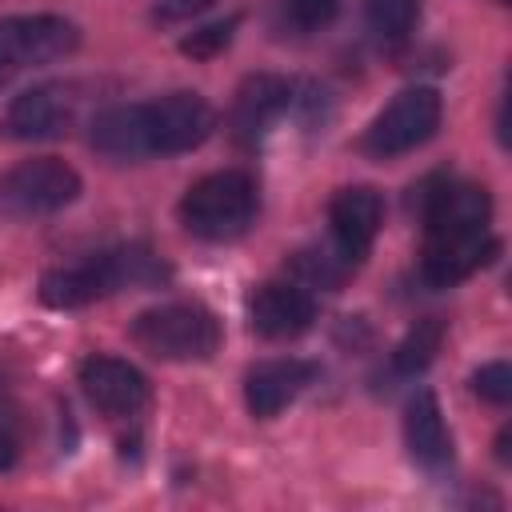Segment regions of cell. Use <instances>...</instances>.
<instances>
[{
	"label": "cell",
	"mask_w": 512,
	"mask_h": 512,
	"mask_svg": "<svg viewBox=\"0 0 512 512\" xmlns=\"http://www.w3.org/2000/svg\"><path fill=\"white\" fill-rule=\"evenodd\" d=\"M12 460H16V440H12V432L0 424V472L12 468Z\"/></svg>",
	"instance_id": "obj_25"
},
{
	"label": "cell",
	"mask_w": 512,
	"mask_h": 512,
	"mask_svg": "<svg viewBox=\"0 0 512 512\" xmlns=\"http://www.w3.org/2000/svg\"><path fill=\"white\" fill-rule=\"evenodd\" d=\"M436 128H440V92L416 84V88L396 92L384 104V112L368 124L360 144L368 156L388 160V156H404V152L420 148Z\"/></svg>",
	"instance_id": "obj_5"
},
{
	"label": "cell",
	"mask_w": 512,
	"mask_h": 512,
	"mask_svg": "<svg viewBox=\"0 0 512 512\" xmlns=\"http://www.w3.org/2000/svg\"><path fill=\"white\" fill-rule=\"evenodd\" d=\"M212 0H164L160 4V16L164 20H172V16H188V12H200V8H208Z\"/></svg>",
	"instance_id": "obj_24"
},
{
	"label": "cell",
	"mask_w": 512,
	"mask_h": 512,
	"mask_svg": "<svg viewBox=\"0 0 512 512\" xmlns=\"http://www.w3.org/2000/svg\"><path fill=\"white\" fill-rule=\"evenodd\" d=\"M92 148L108 160H144L152 156L148 152V136H144V112L140 104H116V108H104L96 120H92Z\"/></svg>",
	"instance_id": "obj_17"
},
{
	"label": "cell",
	"mask_w": 512,
	"mask_h": 512,
	"mask_svg": "<svg viewBox=\"0 0 512 512\" xmlns=\"http://www.w3.org/2000/svg\"><path fill=\"white\" fill-rule=\"evenodd\" d=\"M172 276V268L144 244H120L108 252H96L80 264H64L44 272L40 300L48 308H80L120 288H156Z\"/></svg>",
	"instance_id": "obj_1"
},
{
	"label": "cell",
	"mask_w": 512,
	"mask_h": 512,
	"mask_svg": "<svg viewBox=\"0 0 512 512\" xmlns=\"http://www.w3.org/2000/svg\"><path fill=\"white\" fill-rule=\"evenodd\" d=\"M80 388L104 416H136L148 404V380L120 356H88L80 364Z\"/></svg>",
	"instance_id": "obj_11"
},
{
	"label": "cell",
	"mask_w": 512,
	"mask_h": 512,
	"mask_svg": "<svg viewBox=\"0 0 512 512\" xmlns=\"http://www.w3.org/2000/svg\"><path fill=\"white\" fill-rule=\"evenodd\" d=\"M316 380V364L312 360H296V356H280V360H264L244 376V400L248 412L256 420H272L276 412H284L308 384Z\"/></svg>",
	"instance_id": "obj_14"
},
{
	"label": "cell",
	"mask_w": 512,
	"mask_h": 512,
	"mask_svg": "<svg viewBox=\"0 0 512 512\" xmlns=\"http://www.w3.org/2000/svg\"><path fill=\"white\" fill-rule=\"evenodd\" d=\"M260 208L256 180L240 168L200 176L180 200V224L200 240H236L252 228Z\"/></svg>",
	"instance_id": "obj_2"
},
{
	"label": "cell",
	"mask_w": 512,
	"mask_h": 512,
	"mask_svg": "<svg viewBox=\"0 0 512 512\" xmlns=\"http://www.w3.org/2000/svg\"><path fill=\"white\" fill-rule=\"evenodd\" d=\"M248 320L264 340H292L316 320V304L300 284L268 280L248 296Z\"/></svg>",
	"instance_id": "obj_12"
},
{
	"label": "cell",
	"mask_w": 512,
	"mask_h": 512,
	"mask_svg": "<svg viewBox=\"0 0 512 512\" xmlns=\"http://www.w3.org/2000/svg\"><path fill=\"white\" fill-rule=\"evenodd\" d=\"M280 4H284V12H288L300 28H324V24H332L336 12H340V0H280Z\"/></svg>",
	"instance_id": "obj_23"
},
{
	"label": "cell",
	"mask_w": 512,
	"mask_h": 512,
	"mask_svg": "<svg viewBox=\"0 0 512 512\" xmlns=\"http://www.w3.org/2000/svg\"><path fill=\"white\" fill-rule=\"evenodd\" d=\"M132 340L156 360H208L220 348V320L204 304H160L132 320Z\"/></svg>",
	"instance_id": "obj_3"
},
{
	"label": "cell",
	"mask_w": 512,
	"mask_h": 512,
	"mask_svg": "<svg viewBox=\"0 0 512 512\" xmlns=\"http://www.w3.org/2000/svg\"><path fill=\"white\" fill-rule=\"evenodd\" d=\"M76 44H80V28L52 12L0 20V60L12 72L28 68V64H52V60L68 56Z\"/></svg>",
	"instance_id": "obj_7"
},
{
	"label": "cell",
	"mask_w": 512,
	"mask_h": 512,
	"mask_svg": "<svg viewBox=\"0 0 512 512\" xmlns=\"http://www.w3.org/2000/svg\"><path fill=\"white\" fill-rule=\"evenodd\" d=\"M492 216V200L480 184H464V180H428L420 188V220L428 236L440 232H476L488 228Z\"/></svg>",
	"instance_id": "obj_8"
},
{
	"label": "cell",
	"mask_w": 512,
	"mask_h": 512,
	"mask_svg": "<svg viewBox=\"0 0 512 512\" xmlns=\"http://www.w3.org/2000/svg\"><path fill=\"white\" fill-rule=\"evenodd\" d=\"M80 196V176L56 156H36L0 176V220H40Z\"/></svg>",
	"instance_id": "obj_4"
},
{
	"label": "cell",
	"mask_w": 512,
	"mask_h": 512,
	"mask_svg": "<svg viewBox=\"0 0 512 512\" xmlns=\"http://www.w3.org/2000/svg\"><path fill=\"white\" fill-rule=\"evenodd\" d=\"M384 224V200L376 188L368 184H352V188H340L328 204V232H332V248L348 260V264H360L376 240Z\"/></svg>",
	"instance_id": "obj_9"
},
{
	"label": "cell",
	"mask_w": 512,
	"mask_h": 512,
	"mask_svg": "<svg viewBox=\"0 0 512 512\" xmlns=\"http://www.w3.org/2000/svg\"><path fill=\"white\" fill-rule=\"evenodd\" d=\"M140 112H144V136L152 156L192 152L216 128V112L200 92H168L160 100L140 104Z\"/></svg>",
	"instance_id": "obj_6"
},
{
	"label": "cell",
	"mask_w": 512,
	"mask_h": 512,
	"mask_svg": "<svg viewBox=\"0 0 512 512\" xmlns=\"http://www.w3.org/2000/svg\"><path fill=\"white\" fill-rule=\"evenodd\" d=\"M72 124V92L64 84H36L20 92L4 112V132L12 140H52Z\"/></svg>",
	"instance_id": "obj_13"
},
{
	"label": "cell",
	"mask_w": 512,
	"mask_h": 512,
	"mask_svg": "<svg viewBox=\"0 0 512 512\" xmlns=\"http://www.w3.org/2000/svg\"><path fill=\"white\" fill-rule=\"evenodd\" d=\"M8 76H12V68H8V64H4V60H0V84H4V80H8Z\"/></svg>",
	"instance_id": "obj_26"
},
{
	"label": "cell",
	"mask_w": 512,
	"mask_h": 512,
	"mask_svg": "<svg viewBox=\"0 0 512 512\" xmlns=\"http://www.w3.org/2000/svg\"><path fill=\"white\" fill-rule=\"evenodd\" d=\"M404 444H408V456L428 472H440L452 460V436H448L436 392L420 388L408 400V408H404Z\"/></svg>",
	"instance_id": "obj_16"
},
{
	"label": "cell",
	"mask_w": 512,
	"mask_h": 512,
	"mask_svg": "<svg viewBox=\"0 0 512 512\" xmlns=\"http://www.w3.org/2000/svg\"><path fill=\"white\" fill-rule=\"evenodd\" d=\"M472 392L480 400H488V404H508V396H512V368L504 360H492V364L476 368L472 372Z\"/></svg>",
	"instance_id": "obj_22"
},
{
	"label": "cell",
	"mask_w": 512,
	"mask_h": 512,
	"mask_svg": "<svg viewBox=\"0 0 512 512\" xmlns=\"http://www.w3.org/2000/svg\"><path fill=\"white\" fill-rule=\"evenodd\" d=\"M288 104H292L288 80H280V76H272V72L248 76V80L240 84L236 100H232V136L244 140V144L260 140V136L280 120V112H284Z\"/></svg>",
	"instance_id": "obj_15"
},
{
	"label": "cell",
	"mask_w": 512,
	"mask_h": 512,
	"mask_svg": "<svg viewBox=\"0 0 512 512\" xmlns=\"http://www.w3.org/2000/svg\"><path fill=\"white\" fill-rule=\"evenodd\" d=\"M292 268H296V276H304L308 284H320V288H340V280L348 276V260L332 248V252H320V248H308V252H296V260H292Z\"/></svg>",
	"instance_id": "obj_20"
},
{
	"label": "cell",
	"mask_w": 512,
	"mask_h": 512,
	"mask_svg": "<svg viewBox=\"0 0 512 512\" xmlns=\"http://www.w3.org/2000/svg\"><path fill=\"white\" fill-rule=\"evenodd\" d=\"M364 16L380 40H404L420 16V0H368Z\"/></svg>",
	"instance_id": "obj_19"
},
{
	"label": "cell",
	"mask_w": 512,
	"mask_h": 512,
	"mask_svg": "<svg viewBox=\"0 0 512 512\" xmlns=\"http://www.w3.org/2000/svg\"><path fill=\"white\" fill-rule=\"evenodd\" d=\"M496 240L488 236V228L476 232H440L424 240V256H420V276L428 288H452L460 280H468L476 268H484L496 256Z\"/></svg>",
	"instance_id": "obj_10"
},
{
	"label": "cell",
	"mask_w": 512,
	"mask_h": 512,
	"mask_svg": "<svg viewBox=\"0 0 512 512\" xmlns=\"http://www.w3.org/2000/svg\"><path fill=\"white\" fill-rule=\"evenodd\" d=\"M232 28H236V16H228V20H220V24H204V28H196L192 36L180 40V52H184V56H196V60H208V56H216V52L232 40Z\"/></svg>",
	"instance_id": "obj_21"
},
{
	"label": "cell",
	"mask_w": 512,
	"mask_h": 512,
	"mask_svg": "<svg viewBox=\"0 0 512 512\" xmlns=\"http://www.w3.org/2000/svg\"><path fill=\"white\" fill-rule=\"evenodd\" d=\"M440 340H444V324H440L436 316L416 320V324L404 332V340L392 348V372H396V376H416V372H424V368L436 360Z\"/></svg>",
	"instance_id": "obj_18"
}]
</instances>
